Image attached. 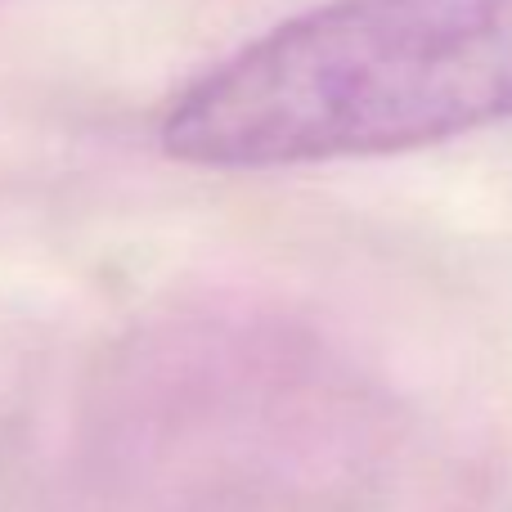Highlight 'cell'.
I'll list each match as a JSON object with an SVG mask.
<instances>
[{"instance_id":"6da1fadb","label":"cell","mask_w":512,"mask_h":512,"mask_svg":"<svg viewBox=\"0 0 512 512\" xmlns=\"http://www.w3.org/2000/svg\"><path fill=\"white\" fill-rule=\"evenodd\" d=\"M512 117V0H328L194 77L158 126L221 171L387 158Z\"/></svg>"}]
</instances>
